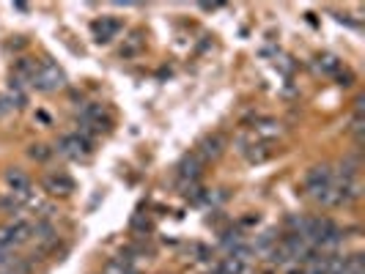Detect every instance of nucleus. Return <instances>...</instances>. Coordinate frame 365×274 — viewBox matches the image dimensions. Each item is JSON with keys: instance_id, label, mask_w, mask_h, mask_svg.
Instances as JSON below:
<instances>
[{"instance_id": "nucleus-5", "label": "nucleus", "mask_w": 365, "mask_h": 274, "mask_svg": "<svg viewBox=\"0 0 365 274\" xmlns=\"http://www.w3.org/2000/svg\"><path fill=\"white\" fill-rule=\"evenodd\" d=\"M44 192H50V195H55V198H67L74 192V181L64 176V173H50V176H44Z\"/></svg>"}, {"instance_id": "nucleus-9", "label": "nucleus", "mask_w": 365, "mask_h": 274, "mask_svg": "<svg viewBox=\"0 0 365 274\" xmlns=\"http://www.w3.org/2000/svg\"><path fill=\"white\" fill-rule=\"evenodd\" d=\"M316 66H319V71H324V74H335V71L340 69V61H338L335 55H322Z\"/></svg>"}, {"instance_id": "nucleus-12", "label": "nucleus", "mask_w": 365, "mask_h": 274, "mask_svg": "<svg viewBox=\"0 0 365 274\" xmlns=\"http://www.w3.org/2000/svg\"><path fill=\"white\" fill-rule=\"evenodd\" d=\"M266 143H259V146H253V151L247 153V159L250 162H264V159H269L272 156V151H264Z\"/></svg>"}, {"instance_id": "nucleus-3", "label": "nucleus", "mask_w": 365, "mask_h": 274, "mask_svg": "<svg viewBox=\"0 0 365 274\" xmlns=\"http://www.w3.org/2000/svg\"><path fill=\"white\" fill-rule=\"evenodd\" d=\"M31 85L41 93H55V91H61V88H67V74H64L55 63H41V66L36 69Z\"/></svg>"}, {"instance_id": "nucleus-10", "label": "nucleus", "mask_w": 365, "mask_h": 274, "mask_svg": "<svg viewBox=\"0 0 365 274\" xmlns=\"http://www.w3.org/2000/svg\"><path fill=\"white\" fill-rule=\"evenodd\" d=\"M31 159H36V162H47V159H50V156H53V149H47V146H41V143H39V146H31Z\"/></svg>"}, {"instance_id": "nucleus-11", "label": "nucleus", "mask_w": 365, "mask_h": 274, "mask_svg": "<svg viewBox=\"0 0 365 274\" xmlns=\"http://www.w3.org/2000/svg\"><path fill=\"white\" fill-rule=\"evenodd\" d=\"M277 132H280V126L275 121H264L261 126H256V135H259V137H275Z\"/></svg>"}, {"instance_id": "nucleus-14", "label": "nucleus", "mask_w": 365, "mask_h": 274, "mask_svg": "<svg viewBox=\"0 0 365 274\" xmlns=\"http://www.w3.org/2000/svg\"><path fill=\"white\" fill-rule=\"evenodd\" d=\"M0 116H3V107H0Z\"/></svg>"}, {"instance_id": "nucleus-13", "label": "nucleus", "mask_w": 365, "mask_h": 274, "mask_svg": "<svg viewBox=\"0 0 365 274\" xmlns=\"http://www.w3.org/2000/svg\"><path fill=\"white\" fill-rule=\"evenodd\" d=\"M20 206H22V203H20L11 192H8V198H0V209H3V212L14 214V212H20Z\"/></svg>"}, {"instance_id": "nucleus-6", "label": "nucleus", "mask_w": 365, "mask_h": 274, "mask_svg": "<svg viewBox=\"0 0 365 274\" xmlns=\"http://www.w3.org/2000/svg\"><path fill=\"white\" fill-rule=\"evenodd\" d=\"M143 47H146V39H143V33L140 31H132L124 41H121V50H118V55L124 58V61H132L137 58L140 53H143Z\"/></svg>"}, {"instance_id": "nucleus-4", "label": "nucleus", "mask_w": 365, "mask_h": 274, "mask_svg": "<svg viewBox=\"0 0 365 274\" xmlns=\"http://www.w3.org/2000/svg\"><path fill=\"white\" fill-rule=\"evenodd\" d=\"M55 153H61V156H67V159H85L88 153H91V140H85L83 135H64L61 137V143L53 149Z\"/></svg>"}, {"instance_id": "nucleus-7", "label": "nucleus", "mask_w": 365, "mask_h": 274, "mask_svg": "<svg viewBox=\"0 0 365 274\" xmlns=\"http://www.w3.org/2000/svg\"><path fill=\"white\" fill-rule=\"evenodd\" d=\"M223 149H226V140H223V135H209V137H203L198 146V156L200 162L203 159H217L220 153H223Z\"/></svg>"}, {"instance_id": "nucleus-2", "label": "nucleus", "mask_w": 365, "mask_h": 274, "mask_svg": "<svg viewBox=\"0 0 365 274\" xmlns=\"http://www.w3.org/2000/svg\"><path fill=\"white\" fill-rule=\"evenodd\" d=\"M31 239H34V225L28 219H14L0 228V252H14Z\"/></svg>"}, {"instance_id": "nucleus-1", "label": "nucleus", "mask_w": 365, "mask_h": 274, "mask_svg": "<svg viewBox=\"0 0 365 274\" xmlns=\"http://www.w3.org/2000/svg\"><path fill=\"white\" fill-rule=\"evenodd\" d=\"M332 184H335V173H332L330 165H316V167H310L308 176H305V189H308V195H310L313 200H319L322 206H324L327 198H330Z\"/></svg>"}, {"instance_id": "nucleus-8", "label": "nucleus", "mask_w": 365, "mask_h": 274, "mask_svg": "<svg viewBox=\"0 0 365 274\" xmlns=\"http://www.w3.org/2000/svg\"><path fill=\"white\" fill-rule=\"evenodd\" d=\"M91 31H94V39L102 44V41H110V39L118 36L121 22H118V20H107V17H102V20H97V22L91 25Z\"/></svg>"}]
</instances>
